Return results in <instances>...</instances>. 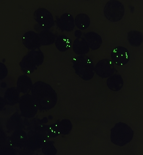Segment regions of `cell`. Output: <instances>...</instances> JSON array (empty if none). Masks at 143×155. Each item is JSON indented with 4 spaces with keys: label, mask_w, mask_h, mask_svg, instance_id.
Masks as SVG:
<instances>
[{
    "label": "cell",
    "mask_w": 143,
    "mask_h": 155,
    "mask_svg": "<svg viewBox=\"0 0 143 155\" xmlns=\"http://www.w3.org/2000/svg\"><path fill=\"white\" fill-rule=\"evenodd\" d=\"M123 84V81L121 76L119 74H114L107 80V86L112 91H119L122 88Z\"/></svg>",
    "instance_id": "5bb4252c"
},
{
    "label": "cell",
    "mask_w": 143,
    "mask_h": 155,
    "mask_svg": "<svg viewBox=\"0 0 143 155\" xmlns=\"http://www.w3.org/2000/svg\"><path fill=\"white\" fill-rule=\"evenodd\" d=\"M17 85L18 91L24 93L31 90L33 86L31 79L26 75L21 76L19 78Z\"/></svg>",
    "instance_id": "9a60e30c"
},
{
    "label": "cell",
    "mask_w": 143,
    "mask_h": 155,
    "mask_svg": "<svg viewBox=\"0 0 143 155\" xmlns=\"http://www.w3.org/2000/svg\"><path fill=\"white\" fill-rule=\"evenodd\" d=\"M88 45L93 50L98 49L101 46L102 40L98 34L94 32H89L84 34Z\"/></svg>",
    "instance_id": "7c38bea8"
},
{
    "label": "cell",
    "mask_w": 143,
    "mask_h": 155,
    "mask_svg": "<svg viewBox=\"0 0 143 155\" xmlns=\"http://www.w3.org/2000/svg\"><path fill=\"white\" fill-rule=\"evenodd\" d=\"M17 91L14 88H10L7 90L5 96V98L7 103L13 105L17 104L19 101V94Z\"/></svg>",
    "instance_id": "ffe728a7"
},
{
    "label": "cell",
    "mask_w": 143,
    "mask_h": 155,
    "mask_svg": "<svg viewBox=\"0 0 143 155\" xmlns=\"http://www.w3.org/2000/svg\"><path fill=\"white\" fill-rule=\"evenodd\" d=\"M22 42L27 48L34 50L41 45L39 34L33 31L25 33L22 38Z\"/></svg>",
    "instance_id": "30bf717a"
},
{
    "label": "cell",
    "mask_w": 143,
    "mask_h": 155,
    "mask_svg": "<svg viewBox=\"0 0 143 155\" xmlns=\"http://www.w3.org/2000/svg\"><path fill=\"white\" fill-rule=\"evenodd\" d=\"M104 16L109 21L117 22L122 18L125 14L124 5L121 2L112 0L107 2L104 9Z\"/></svg>",
    "instance_id": "5b68a950"
},
{
    "label": "cell",
    "mask_w": 143,
    "mask_h": 155,
    "mask_svg": "<svg viewBox=\"0 0 143 155\" xmlns=\"http://www.w3.org/2000/svg\"><path fill=\"white\" fill-rule=\"evenodd\" d=\"M56 22L57 26L62 31H71L75 27L74 17L68 13L62 14L60 18H57Z\"/></svg>",
    "instance_id": "8fae6325"
},
{
    "label": "cell",
    "mask_w": 143,
    "mask_h": 155,
    "mask_svg": "<svg viewBox=\"0 0 143 155\" xmlns=\"http://www.w3.org/2000/svg\"><path fill=\"white\" fill-rule=\"evenodd\" d=\"M134 135V131L131 127L126 124L119 122L111 129V141L118 146H124L132 140Z\"/></svg>",
    "instance_id": "7a4b0ae2"
},
{
    "label": "cell",
    "mask_w": 143,
    "mask_h": 155,
    "mask_svg": "<svg viewBox=\"0 0 143 155\" xmlns=\"http://www.w3.org/2000/svg\"><path fill=\"white\" fill-rule=\"evenodd\" d=\"M1 74L3 72V74L1 77V78H4L6 76L7 74V71L6 67L4 64L2 63L1 64Z\"/></svg>",
    "instance_id": "7402d4cb"
},
{
    "label": "cell",
    "mask_w": 143,
    "mask_h": 155,
    "mask_svg": "<svg viewBox=\"0 0 143 155\" xmlns=\"http://www.w3.org/2000/svg\"><path fill=\"white\" fill-rule=\"evenodd\" d=\"M61 132L62 134H69L72 129V125L69 120L65 119L61 122Z\"/></svg>",
    "instance_id": "44dd1931"
},
{
    "label": "cell",
    "mask_w": 143,
    "mask_h": 155,
    "mask_svg": "<svg viewBox=\"0 0 143 155\" xmlns=\"http://www.w3.org/2000/svg\"><path fill=\"white\" fill-rule=\"evenodd\" d=\"M75 25L79 29H86L88 27L90 23V20L88 16L84 14L78 15L75 19Z\"/></svg>",
    "instance_id": "d6986e66"
},
{
    "label": "cell",
    "mask_w": 143,
    "mask_h": 155,
    "mask_svg": "<svg viewBox=\"0 0 143 155\" xmlns=\"http://www.w3.org/2000/svg\"><path fill=\"white\" fill-rule=\"evenodd\" d=\"M73 49L75 54L80 55L88 53L90 50L86 39L82 37L77 38L75 40Z\"/></svg>",
    "instance_id": "4fadbf2b"
},
{
    "label": "cell",
    "mask_w": 143,
    "mask_h": 155,
    "mask_svg": "<svg viewBox=\"0 0 143 155\" xmlns=\"http://www.w3.org/2000/svg\"><path fill=\"white\" fill-rule=\"evenodd\" d=\"M19 102L22 116L31 117L37 114L38 108L31 95L27 94L22 96Z\"/></svg>",
    "instance_id": "8992f818"
},
{
    "label": "cell",
    "mask_w": 143,
    "mask_h": 155,
    "mask_svg": "<svg viewBox=\"0 0 143 155\" xmlns=\"http://www.w3.org/2000/svg\"><path fill=\"white\" fill-rule=\"evenodd\" d=\"M41 45H49L56 42V36L49 30H43L39 34Z\"/></svg>",
    "instance_id": "2e32d148"
},
{
    "label": "cell",
    "mask_w": 143,
    "mask_h": 155,
    "mask_svg": "<svg viewBox=\"0 0 143 155\" xmlns=\"http://www.w3.org/2000/svg\"><path fill=\"white\" fill-rule=\"evenodd\" d=\"M75 73L84 81L92 79L95 74L94 66L91 58L86 55H80L72 61Z\"/></svg>",
    "instance_id": "3957f363"
},
{
    "label": "cell",
    "mask_w": 143,
    "mask_h": 155,
    "mask_svg": "<svg viewBox=\"0 0 143 155\" xmlns=\"http://www.w3.org/2000/svg\"><path fill=\"white\" fill-rule=\"evenodd\" d=\"M72 44L71 40L64 35L58 37L55 42L57 48L62 52L66 51L71 48Z\"/></svg>",
    "instance_id": "e0dca14e"
},
{
    "label": "cell",
    "mask_w": 143,
    "mask_h": 155,
    "mask_svg": "<svg viewBox=\"0 0 143 155\" xmlns=\"http://www.w3.org/2000/svg\"><path fill=\"white\" fill-rule=\"evenodd\" d=\"M82 32L79 30H77L75 32V35L77 38H80L82 36Z\"/></svg>",
    "instance_id": "603a6c76"
},
{
    "label": "cell",
    "mask_w": 143,
    "mask_h": 155,
    "mask_svg": "<svg viewBox=\"0 0 143 155\" xmlns=\"http://www.w3.org/2000/svg\"><path fill=\"white\" fill-rule=\"evenodd\" d=\"M34 17L42 29L49 30L54 25L53 16L46 9L41 8L37 9L34 12Z\"/></svg>",
    "instance_id": "52a82bcc"
},
{
    "label": "cell",
    "mask_w": 143,
    "mask_h": 155,
    "mask_svg": "<svg viewBox=\"0 0 143 155\" xmlns=\"http://www.w3.org/2000/svg\"><path fill=\"white\" fill-rule=\"evenodd\" d=\"M94 69L97 75L103 78L112 76L115 72L113 64L111 60L107 59H102L98 62Z\"/></svg>",
    "instance_id": "ba28073f"
},
{
    "label": "cell",
    "mask_w": 143,
    "mask_h": 155,
    "mask_svg": "<svg viewBox=\"0 0 143 155\" xmlns=\"http://www.w3.org/2000/svg\"><path fill=\"white\" fill-rule=\"evenodd\" d=\"M112 61L118 66L126 64L130 59L129 52L124 47L118 46L113 50L111 54Z\"/></svg>",
    "instance_id": "9c48e42d"
},
{
    "label": "cell",
    "mask_w": 143,
    "mask_h": 155,
    "mask_svg": "<svg viewBox=\"0 0 143 155\" xmlns=\"http://www.w3.org/2000/svg\"><path fill=\"white\" fill-rule=\"evenodd\" d=\"M128 39L132 46H139L142 43V34L139 31H130L128 34Z\"/></svg>",
    "instance_id": "ac0fdd59"
},
{
    "label": "cell",
    "mask_w": 143,
    "mask_h": 155,
    "mask_svg": "<svg viewBox=\"0 0 143 155\" xmlns=\"http://www.w3.org/2000/svg\"><path fill=\"white\" fill-rule=\"evenodd\" d=\"M31 92L33 98L40 110H47L56 106L57 94L49 84L42 81L37 82L33 85Z\"/></svg>",
    "instance_id": "6da1fadb"
},
{
    "label": "cell",
    "mask_w": 143,
    "mask_h": 155,
    "mask_svg": "<svg viewBox=\"0 0 143 155\" xmlns=\"http://www.w3.org/2000/svg\"><path fill=\"white\" fill-rule=\"evenodd\" d=\"M44 59V54L41 50H32L24 57L19 64L24 73L31 74L42 64Z\"/></svg>",
    "instance_id": "277c9868"
}]
</instances>
